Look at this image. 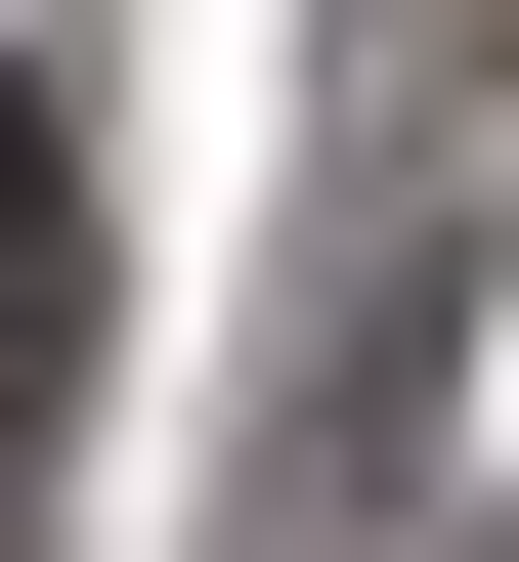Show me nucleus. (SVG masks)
I'll return each mask as SVG.
<instances>
[{
    "instance_id": "nucleus-1",
    "label": "nucleus",
    "mask_w": 519,
    "mask_h": 562,
    "mask_svg": "<svg viewBox=\"0 0 519 562\" xmlns=\"http://www.w3.org/2000/svg\"><path fill=\"white\" fill-rule=\"evenodd\" d=\"M44 390H87V216H44V87H0V476H44Z\"/></svg>"
}]
</instances>
